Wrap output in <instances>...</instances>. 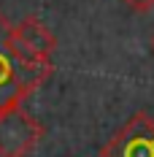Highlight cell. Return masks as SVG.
<instances>
[{"mask_svg": "<svg viewBox=\"0 0 154 157\" xmlns=\"http://www.w3.org/2000/svg\"><path fill=\"white\" fill-rule=\"evenodd\" d=\"M11 22L0 11V111L22 106V100L35 92L49 76L51 65H27L11 52Z\"/></svg>", "mask_w": 154, "mask_h": 157, "instance_id": "obj_1", "label": "cell"}, {"mask_svg": "<svg viewBox=\"0 0 154 157\" xmlns=\"http://www.w3.org/2000/svg\"><path fill=\"white\" fill-rule=\"evenodd\" d=\"M43 138V125L22 106L0 111V157H27Z\"/></svg>", "mask_w": 154, "mask_h": 157, "instance_id": "obj_2", "label": "cell"}, {"mask_svg": "<svg viewBox=\"0 0 154 157\" xmlns=\"http://www.w3.org/2000/svg\"><path fill=\"white\" fill-rule=\"evenodd\" d=\"M57 49V38L46 25L35 16L22 19L11 27V52L27 65H51V54Z\"/></svg>", "mask_w": 154, "mask_h": 157, "instance_id": "obj_3", "label": "cell"}, {"mask_svg": "<svg viewBox=\"0 0 154 157\" xmlns=\"http://www.w3.org/2000/svg\"><path fill=\"white\" fill-rule=\"evenodd\" d=\"M100 157H154V119L146 111L133 114L100 149Z\"/></svg>", "mask_w": 154, "mask_h": 157, "instance_id": "obj_4", "label": "cell"}, {"mask_svg": "<svg viewBox=\"0 0 154 157\" xmlns=\"http://www.w3.org/2000/svg\"><path fill=\"white\" fill-rule=\"evenodd\" d=\"M127 8H133V11H138V14H146V11H152L154 8V0H122Z\"/></svg>", "mask_w": 154, "mask_h": 157, "instance_id": "obj_5", "label": "cell"}, {"mask_svg": "<svg viewBox=\"0 0 154 157\" xmlns=\"http://www.w3.org/2000/svg\"><path fill=\"white\" fill-rule=\"evenodd\" d=\"M152 49H154V41H152Z\"/></svg>", "mask_w": 154, "mask_h": 157, "instance_id": "obj_6", "label": "cell"}]
</instances>
